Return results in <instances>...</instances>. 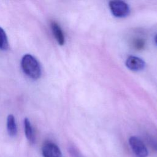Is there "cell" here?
Wrapping results in <instances>:
<instances>
[{
  "instance_id": "cell-1",
  "label": "cell",
  "mask_w": 157,
  "mask_h": 157,
  "mask_svg": "<svg viewBox=\"0 0 157 157\" xmlns=\"http://www.w3.org/2000/svg\"><path fill=\"white\" fill-rule=\"evenodd\" d=\"M21 67L23 72L29 78L37 80L41 76V67L39 61L31 55H25L21 60Z\"/></svg>"
},
{
  "instance_id": "cell-2",
  "label": "cell",
  "mask_w": 157,
  "mask_h": 157,
  "mask_svg": "<svg viewBox=\"0 0 157 157\" xmlns=\"http://www.w3.org/2000/svg\"><path fill=\"white\" fill-rule=\"evenodd\" d=\"M109 8L113 16L123 18L129 13V7L127 3L122 1H111L109 2Z\"/></svg>"
},
{
  "instance_id": "cell-3",
  "label": "cell",
  "mask_w": 157,
  "mask_h": 157,
  "mask_svg": "<svg viewBox=\"0 0 157 157\" xmlns=\"http://www.w3.org/2000/svg\"><path fill=\"white\" fill-rule=\"evenodd\" d=\"M129 144L136 157H147L148 152L144 142L137 137L131 136L129 139Z\"/></svg>"
},
{
  "instance_id": "cell-4",
  "label": "cell",
  "mask_w": 157,
  "mask_h": 157,
  "mask_svg": "<svg viewBox=\"0 0 157 157\" xmlns=\"http://www.w3.org/2000/svg\"><path fill=\"white\" fill-rule=\"evenodd\" d=\"M42 154L43 157H63L58 146L51 142H47L44 144Z\"/></svg>"
},
{
  "instance_id": "cell-5",
  "label": "cell",
  "mask_w": 157,
  "mask_h": 157,
  "mask_svg": "<svg viewBox=\"0 0 157 157\" xmlns=\"http://www.w3.org/2000/svg\"><path fill=\"white\" fill-rule=\"evenodd\" d=\"M126 67L133 71H139L142 70L145 66V61L136 56H129L126 61Z\"/></svg>"
},
{
  "instance_id": "cell-6",
  "label": "cell",
  "mask_w": 157,
  "mask_h": 157,
  "mask_svg": "<svg viewBox=\"0 0 157 157\" xmlns=\"http://www.w3.org/2000/svg\"><path fill=\"white\" fill-rule=\"evenodd\" d=\"M50 26L52 33L56 40L57 41L59 45H63L65 42V38L64 33L60 26L55 21H52L50 24Z\"/></svg>"
},
{
  "instance_id": "cell-7",
  "label": "cell",
  "mask_w": 157,
  "mask_h": 157,
  "mask_svg": "<svg viewBox=\"0 0 157 157\" xmlns=\"http://www.w3.org/2000/svg\"><path fill=\"white\" fill-rule=\"evenodd\" d=\"M7 130L9 135L14 137L17 134V126L14 116L10 114L7 118Z\"/></svg>"
},
{
  "instance_id": "cell-8",
  "label": "cell",
  "mask_w": 157,
  "mask_h": 157,
  "mask_svg": "<svg viewBox=\"0 0 157 157\" xmlns=\"http://www.w3.org/2000/svg\"><path fill=\"white\" fill-rule=\"evenodd\" d=\"M24 129L26 139L31 144H34L35 142V136L34 134L33 128L28 118L24 119Z\"/></svg>"
},
{
  "instance_id": "cell-9",
  "label": "cell",
  "mask_w": 157,
  "mask_h": 157,
  "mask_svg": "<svg viewBox=\"0 0 157 157\" xmlns=\"http://www.w3.org/2000/svg\"><path fill=\"white\" fill-rule=\"evenodd\" d=\"M9 48L8 38L4 30L0 27V50H6Z\"/></svg>"
},
{
  "instance_id": "cell-10",
  "label": "cell",
  "mask_w": 157,
  "mask_h": 157,
  "mask_svg": "<svg viewBox=\"0 0 157 157\" xmlns=\"http://www.w3.org/2000/svg\"><path fill=\"white\" fill-rule=\"evenodd\" d=\"M69 151L72 157H84L80 151L74 146H70L69 148Z\"/></svg>"
},
{
  "instance_id": "cell-11",
  "label": "cell",
  "mask_w": 157,
  "mask_h": 157,
  "mask_svg": "<svg viewBox=\"0 0 157 157\" xmlns=\"http://www.w3.org/2000/svg\"><path fill=\"white\" fill-rule=\"evenodd\" d=\"M134 45H136V47L137 48H142L144 47V41L142 40L139 39V40L136 41Z\"/></svg>"
},
{
  "instance_id": "cell-12",
  "label": "cell",
  "mask_w": 157,
  "mask_h": 157,
  "mask_svg": "<svg viewBox=\"0 0 157 157\" xmlns=\"http://www.w3.org/2000/svg\"><path fill=\"white\" fill-rule=\"evenodd\" d=\"M155 42H156V44H157V34H156V36H155Z\"/></svg>"
}]
</instances>
